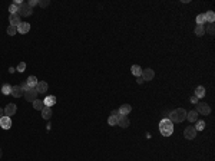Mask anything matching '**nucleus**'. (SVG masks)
<instances>
[{"instance_id": "1", "label": "nucleus", "mask_w": 215, "mask_h": 161, "mask_svg": "<svg viewBox=\"0 0 215 161\" xmlns=\"http://www.w3.org/2000/svg\"><path fill=\"white\" fill-rule=\"evenodd\" d=\"M159 131L163 137H171L172 132H174V122L168 118H163L159 122Z\"/></svg>"}, {"instance_id": "2", "label": "nucleus", "mask_w": 215, "mask_h": 161, "mask_svg": "<svg viewBox=\"0 0 215 161\" xmlns=\"http://www.w3.org/2000/svg\"><path fill=\"white\" fill-rule=\"evenodd\" d=\"M168 120H171L172 122H182L184 120H186V111L184 108H178L168 115Z\"/></svg>"}, {"instance_id": "3", "label": "nucleus", "mask_w": 215, "mask_h": 161, "mask_svg": "<svg viewBox=\"0 0 215 161\" xmlns=\"http://www.w3.org/2000/svg\"><path fill=\"white\" fill-rule=\"evenodd\" d=\"M33 13V9H32L30 6L27 5V3H22L20 6H17V14L19 16H30Z\"/></svg>"}, {"instance_id": "4", "label": "nucleus", "mask_w": 215, "mask_h": 161, "mask_svg": "<svg viewBox=\"0 0 215 161\" xmlns=\"http://www.w3.org/2000/svg\"><path fill=\"white\" fill-rule=\"evenodd\" d=\"M195 111L199 114V115H209L211 114V107L205 102H198L197 104V109Z\"/></svg>"}, {"instance_id": "5", "label": "nucleus", "mask_w": 215, "mask_h": 161, "mask_svg": "<svg viewBox=\"0 0 215 161\" xmlns=\"http://www.w3.org/2000/svg\"><path fill=\"white\" fill-rule=\"evenodd\" d=\"M23 95H25V99L29 101V102H33V101L37 99V91H36V88H30V89L26 91Z\"/></svg>"}, {"instance_id": "6", "label": "nucleus", "mask_w": 215, "mask_h": 161, "mask_svg": "<svg viewBox=\"0 0 215 161\" xmlns=\"http://www.w3.org/2000/svg\"><path fill=\"white\" fill-rule=\"evenodd\" d=\"M142 79H144V82L145 80H152L155 78V72L154 69H151V68H146V69H142Z\"/></svg>"}, {"instance_id": "7", "label": "nucleus", "mask_w": 215, "mask_h": 161, "mask_svg": "<svg viewBox=\"0 0 215 161\" xmlns=\"http://www.w3.org/2000/svg\"><path fill=\"white\" fill-rule=\"evenodd\" d=\"M184 137L186 139H195L197 138V131L194 127H186L184 130Z\"/></svg>"}, {"instance_id": "8", "label": "nucleus", "mask_w": 215, "mask_h": 161, "mask_svg": "<svg viewBox=\"0 0 215 161\" xmlns=\"http://www.w3.org/2000/svg\"><path fill=\"white\" fill-rule=\"evenodd\" d=\"M0 127H2L3 130H10V128H12V118L3 115L0 118Z\"/></svg>"}, {"instance_id": "9", "label": "nucleus", "mask_w": 215, "mask_h": 161, "mask_svg": "<svg viewBox=\"0 0 215 161\" xmlns=\"http://www.w3.org/2000/svg\"><path fill=\"white\" fill-rule=\"evenodd\" d=\"M16 111H17V107H16V104H7L5 108V115L6 116H12L16 114Z\"/></svg>"}, {"instance_id": "10", "label": "nucleus", "mask_w": 215, "mask_h": 161, "mask_svg": "<svg viewBox=\"0 0 215 161\" xmlns=\"http://www.w3.org/2000/svg\"><path fill=\"white\" fill-rule=\"evenodd\" d=\"M9 22H10V26L17 27L19 25L22 23V20H20V16H19V14H10V16H9Z\"/></svg>"}, {"instance_id": "11", "label": "nucleus", "mask_w": 215, "mask_h": 161, "mask_svg": "<svg viewBox=\"0 0 215 161\" xmlns=\"http://www.w3.org/2000/svg\"><path fill=\"white\" fill-rule=\"evenodd\" d=\"M49 85L43 80H40L37 82V85H36V91H37V94H46V91H48Z\"/></svg>"}, {"instance_id": "12", "label": "nucleus", "mask_w": 215, "mask_h": 161, "mask_svg": "<svg viewBox=\"0 0 215 161\" xmlns=\"http://www.w3.org/2000/svg\"><path fill=\"white\" fill-rule=\"evenodd\" d=\"M43 104H44V107L52 108L53 105L56 104V96H53V95H48V96L43 99Z\"/></svg>"}, {"instance_id": "13", "label": "nucleus", "mask_w": 215, "mask_h": 161, "mask_svg": "<svg viewBox=\"0 0 215 161\" xmlns=\"http://www.w3.org/2000/svg\"><path fill=\"white\" fill-rule=\"evenodd\" d=\"M30 30V23H26V22H22L20 25L17 26V32L19 33H22V35H25V33H27V32Z\"/></svg>"}, {"instance_id": "14", "label": "nucleus", "mask_w": 215, "mask_h": 161, "mask_svg": "<svg viewBox=\"0 0 215 161\" xmlns=\"http://www.w3.org/2000/svg\"><path fill=\"white\" fill-rule=\"evenodd\" d=\"M118 125L122 127V128H128V127H129V118H128V115H121L119 116Z\"/></svg>"}, {"instance_id": "15", "label": "nucleus", "mask_w": 215, "mask_h": 161, "mask_svg": "<svg viewBox=\"0 0 215 161\" xmlns=\"http://www.w3.org/2000/svg\"><path fill=\"white\" fill-rule=\"evenodd\" d=\"M23 89L22 86H12V96H14V98H20V96H23Z\"/></svg>"}, {"instance_id": "16", "label": "nucleus", "mask_w": 215, "mask_h": 161, "mask_svg": "<svg viewBox=\"0 0 215 161\" xmlns=\"http://www.w3.org/2000/svg\"><path fill=\"white\" fill-rule=\"evenodd\" d=\"M198 116H199V114H198L195 109L186 112V120H188L189 122H195V121H198Z\"/></svg>"}, {"instance_id": "17", "label": "nucleus", "mask_w": 215, "mask_h": 161, "mask_svg": "<svg viewBox=\"0 0 215 161\" xmlns=\"http://www.w3.org/2000/svg\"><path fill=\"white\" fill-rule=\"evenodd\" d=\"M118 111L121 112V115H128V114L132 111V107L129 105V104H123V105H121V107H119Z\"/></svg>"}, {"instance_id": "18", "label": "nucleus", "mask_w": 215, "mask_h": 161, "mask_svg": "<svg viewBox=\"0 0 215 161\" xmlns=\"http://www.w3.org/2000/svg\"><path fill=\"white\" fill-rule=\"evenodd\" d=\"M40 112H42V118H43V120H50V118H52V109L49 107H44Z\"/></svg>"}, {"instance_id": "19", "label": "nucleus", "mask_w": 215, "mask_h": 161, "mask_svg": "<svg viewBox=\"0 0 215 161\" xmlns=\"http://www.w3.org/2000/svg\"><path fill=\"white\" fill-rule=\"evenodd\" d=\"M131 72H132V75H135L136 78H138V76L142 75V68H140L139 65H132Z\"/></svg>"}, {"instance_id": "20", "label": "nucleus", "mask_w": 215, "mask_h": 161, "mask_svg": "<svg viewBox=\"0 0 215 161\" xmlns=\"http://www.w3.org/2000/svg\"><path fill=\"white\" fill-rule=\"evenodd\" d=\"M26 82H27V85L30 86V88H36V85H37V82H39V80H37L36 76H29V78L26 79Z\"/></svg>"}, {"instance_id": "21", "label": "nucleus", "mask_w": 215, "mask_h": 161, "mask_svg": "<svg viewBox=\"0 0 215 161\" xmlns=\"http://www.w3.org/2000/svg\"><path fill=\"white\" fill-rule=\"evenodd\" d=\"M204 18H205V20L208 23H214L215 20V13L212 12V10H209V12H206L205 14H204Z\"/></svg>"}, {"instance_id": "22", "label": "nucleus", "mask_w": 215, "mask_h": 161, "mask_svg": "<svg viewBox=\"0 0 215 161\" xmlns=\"http://www.w3.org/2000/svg\"><path fill=\"white\" fill-rule=\"evenodd\" d=\"M195 96H197L198 99L204 98V96H205V88H204V86H198L197 89H195Z\"/></svg>"}, {"instance_id": "23", "label": "nucleus", "mask_w": 215, "mask_h": 161, "mask_svg": "<svg viewBox=\"0 0 215 161\" xmlns=\"http://www.w3.org/2000/svg\"><path fill=\"white\" fill-rule=\"evenodd\" d=\"M33 108H35L36 111H42V109L44 108L43 101H40V99H36V101H33Z\"/></svg>"}, {"instance_id": "24", "label": "nucleus", "mask_w": 215, "mask_h": 161, "mask_svg": "<svg viewBox=\"0 0 215 161\" xmlns=\"http://www.w3.org/2000/svg\"><path fill=\"white\" fill-rule=\"evenodd\" d=\"M194 33H195V35L197 36H204L205 35V27L204 26H195V29H194Z\"/></svg>"}, {"instance_id": "25", "label": "nucleus", "mask_w": 215, "mask_h": 161, "mask_svg": "<svg viewBox=\"0 0 215 161\" xmlns=\"http://www.w3.org/2000/svg\"><path fill=\"white\" fill-rule=\"evenodd\" d=\"M2 92L5 95H12V86L9 84H5V85L2 86Z\"/></svg>"}, {"instance_id": "26", "label": "nucleus", "mask_w": 215, "mask_h": 161, "mask_svg": "<svg viewBox=\"0 0 215 161\" xmlns=\"http://www.w3.org/2000/svg\"><path fill=\"white\" fill-rule=\"evenodd\" d=\"M194 128H195V131H204L205 130V122H204V121H197V125L194 127Z\"/></svg>"}, {"instance_id": "27", "label": "nucleus", "mask_w": 215, "mask_h": 161, "mask_svg": "<svg viewBox=\"0 0 215 161\" xmlns=\"http://www.w3.org/2000/svg\"><path fill=\"white\" fill-rule=\"evenodd\" d=\"M204 23H206L204 14H198V16H197V25H198V26H204Z\"/></svg>"}, {"instance_id": "28", "label": "nucleus", "mask_w": 215, "mask_h": 161, "mask_svg": "<svg viewBox=\"0 0 215 161\" xmlns=\"http://www.w3.org/2000/svg\"><path fill=\"white\" fill-rule=\"evenodd\" d=\"M16 33H17V27H14V26H9V27H7V35L13 36V35H16Z\"/></svg>"}, {"instance_id": "29", "label": "nucleus", "mask_w": 215, "mask_h": 161, "mask_svg": "<svg viewBox=\"0 0 215 161\" xmlns=\"http://www.w3.org/2000/svg\"><path fill=\"white\" fill-rule=\"evenodd\" d=\"M9 12H10V14H17V6L14 5V3H12L9 6Z\"/></svg>"}, {"instance_id": "30", "label": "nucleus", "mask_w": 215, "mask_h": 161, "mask_svg": "<svg viewBox=\"0 0 215 161\" xmlns=\"http://www.w3.org/2000/svg\"><path fill=\"white\" fill-rule=\"evenodd\" d=\"M108 124H109V125H112V127L118 125V120H116L115 116H109V118H108Z\"/></svg>"}, {"instance_id": "31", "label": "nucleus", "mask_w": 215, "mask_h": 161, "mask_svg": "<svg viewBox=\"0 0 215 161\" xmlns=\"http://www.w3.org/2000/svg\"><path fill=\"white\" fill-rule=\"evenodd\" d=\"M16 71L25 72V71H26V63H25V62H20V63L17 65V68H16Z\"/></svg>"}, {"instance_id": "32", "label": "nucleus", "mask_w": 215, "mask_h": 161, "mask_svg": "<svg viewBox=\"0 0 215 161\" xmlns=\"http://www.w3.org/2000/svg\"><path fill=\"white\" fill-rule=\"evenodd\" d=\"M110 116H115L116 120H119V116H121V112H119L118 109H113V111L110 112Z\"/></svg>"}, {"instance_id": "33", "label": "nucleus", "mask_w": 215, "mask_h": 161, "mask_svg": "<svg viewBox=\"0 0 215 161\" xmlns=\"http://www.w3.org/2000/svg\"><path fill=\"white\" fill-rule=\"evenodd\" d=\"M49 3H50L49 0H40V2H39V6H40V7H48Z\"/></svg>"}, {"instance_id": "34", "label": "nucleus", "mask_w": 215, "mask_h": 161, "mask_svg": "<svg viewBox=\"0 0 215 161\" xmlns=\"http://www.w3.org/2000/svg\"><path fill=\"white\" fill-rule=\"evenodd\" d=\"M20 86H22L23 92H26V91H29V89H30V86L27 85V82H26V80H25V82H23V84H22V85H20Z\"/></svg>"}, {"instance_id": "35", "label": "nucleus", "mask_w": 215, "mask_h": 161, "mask_svg": "<svg viewBox=\"0 0 215 161\" xmlns=\"http://www.w3.org/2000/svg\"><path fill=\"white\" fill-rule=\"evenodd\" d=\"M27 5H29V6L32 7V9H33V7H35L36 5H39V0H30V2H29Z\"/></svg>"}, {"instance_id": "36", "label": "nucleus", "mask_w": 215, "mask_h": 161, "mask_svg": "<svg viewBox=\"0 0 215 161\" xmlns=\"http://www.w3.org/2000/svg\"><path fill=\"white\" fill-rule=\"evenodd\" d=\"M208 33H209V35H214V23H209V26H208Z\"/></svg>"}, {"instance_id": "37", "label": "nucleus", "mask_w": 215, "mask_h": 161, "mask_svg": "<svg viewBox=\"0 0 215 161\" xmlns=\"http://www.w3.org/2000/svg\"><path fill=\"white\" fill-rule=\"evenodd\" d=\"M191 102H192V104H198V98L195 96V95H194V96H191Z\"/></svg>"}, {"instance_id": "38", "label": "nucleus", "mask_w": 215, "mask_h": 161, "mask_svg": "<svg viewBox=\"0 0 215 161\" xmlns=\"http://www.w3.org/2000/svg\"><path fill=\"white\" fill-rule=\"evenodd\" d=\"M136 79H138V84H144V79H142V76H138Z\"/></svg>"}, {"instance_id": "39", "label": "nucleus", "mask_w": 215, "mask_h": 161, "mask_svg": "<svg viewBox=\"0 0 215 161\" xmlns=\"http://www.w3.org/2000/svg\"><path fill=\"white\" fill-rule=\"evenodd\" d=\"M3 114H5V109H3V108H0V118L3 116Z\"/></svg>"}, {"instance_id": "40", "label": "nucleus", "mask_w": 215, "mask_h": 161, "mask_svg": "<svg viewBox=\"0 0 215 161\" xmlns=\"http://www.w3.org/2000/svg\"><path fill=\"white\" fill-rule=\"evenodd\" d=\"M0 157H2V150H0Z\"/></svg>"}]
</instances>
